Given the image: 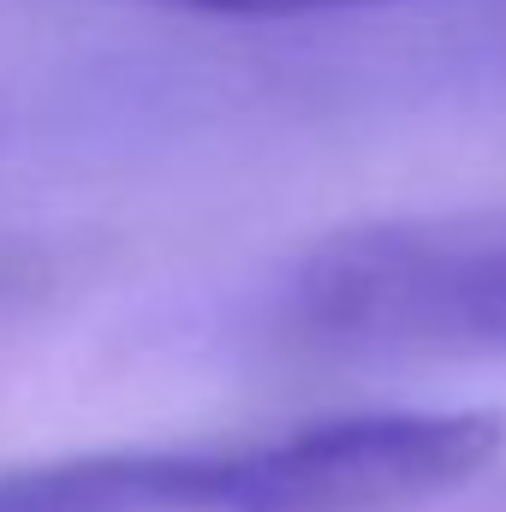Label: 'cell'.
<instances>
[{
    "label": "cell",
    "instance_id": "1",
    "mask_svg": "<svg viewBox=\"0 0 506 512\" xmlns=\"http://www.w3.org/2000/svg\"><path fill=\"white\" fill-rule=\"evenodd\" d=\"M506 447L489 411H346L239 441L114 447L0 471V512H393Z\"/></svg>",
    "mask_w": 506,
    "mask_h": 512
},
{
    "label": "cell",
    "instance_id": "2",
    "mask_svg": "<svg viewBox=\"0 0 506 512\" xmlns=\"http://www.w3.org/2000/svg\"><path fill=\"white\" fill-rule=\"evenodd\" d=\"M280 322L328 352H506V209L328 233L286 274Z\"/></svg>",
    "mask_w": 506,
    "mask_h": 512
},
{
    "label": "cell",
    "instance_id": "3",
    "mask_svg": "<svg viewBox=\"0 0 506 512\" xmlns=\"http://www.w3.org/2000/svg\"><path fill=\"white\" fill-rule=\"evenodd\" d=\"M167 12H203V18H304V12H346V6H381V0H137Z\"/></svg>",
    "mask_w": 506,
    "mask_h": 512
}]
</instances>
